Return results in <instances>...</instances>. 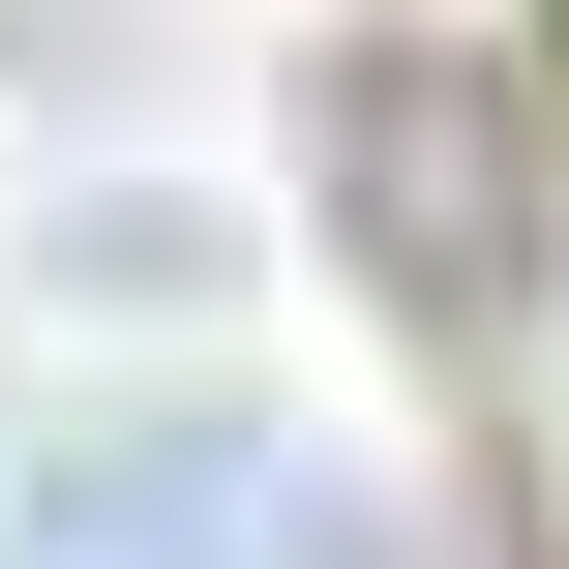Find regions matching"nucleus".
Masks as SVG:
<instances>
[{
    "instance_id": "1",
    "label": "nucleus",
    "mask_w": 569,
    "mask_h": 569,
    "mask_svg": "<svg viewBox=\"0 0 569 569\" xmlns=\"http://www.w3.org/2000/svg\"><path fill=\"white\" fill-rule=\"evenodd\" d=\"M0 569H330V510L270 420H90L0 480Z\"/></svg>"
}]
</instances>
